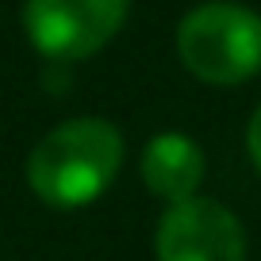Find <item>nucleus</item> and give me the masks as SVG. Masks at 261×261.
<instances>
[{
    "label": "nucleus",
    "mask_w": 261,
    "mask_h": 261,
    "mask_svg": "<svg viewBox=\"0 0 261 261\" xmlns=\"http://www.w3.org/2000/svg\"><path fill=\"white\" fill-rule=\"evenodd\" d=\"M130 0H27L23 31L35 50L54 62H77L119 35Z\"/></svg>",
    "instance_id": "nucleus-3"
},
{
    "label": "nucleus",
    "mask_w": 261,
    "mask_h": 261,
    "mask_svg": "<svg viewBox=\"0 0 261 261\" xmlns=\"http://www.w3.org/2000/svg\"><path fill=\"white\" fill-rule=\"evenodd\" d=\"M142 180L165 204L192 200L204 180V150L180 130H162L142 150Z\"/></svg>",
    "instance_id": "nucleus-5"
},
{
    "label": "nucleus",
    "mask_w": 261,
    "mask_h": 261,
    "mask_svg": "<svg viewBox=\"0 0 261 261\" xmlns=\"http://www.w3.org/2000/svg\"><path fill=\"white\" fill-rule=\"evenodd\" d=\"M158 261H246V230L219 200H180L158 223Z\"/></svg>",
    "instance_id": "nucleus-4"
},
{
    "label": "nucleus",
    "mask_w": 261,
    "mask_h": 261,
    "mask_svg": "<svg viewBox=\"0 0 261 261\" xmlns=\"http://www.w3.org/2000/svg\"><path fill=\"white\" fill-rule=\"evenodd\" d=\"M246 150H250L253 165H257V173H261V108L250 115V127H246Z\"/></svg>",
    "instance_id": "nucleus-6"
},
{
    "label": "nucleus",
    "mask_w": 261,
    "mask_h": 261,
    "mask_svg": "<svg viewBox=\"0 0 261 261\" xmlns=\"http://www.w3.org/2000/svg\"><path fill=\"white\" fill-rule=\"evenodd\" d=\"M123 165V135L115 123L81 115L46 130L27 158V185L50 207H85L108 192Z\"/></svg>",
    "instance_id": "nucleus-1"
},
{
    "label": "nucleus",
    "mask_w": 261,
    "mask_h": 261,
    "mask_svg": "<svg viewBox=\"0 0 261 261\" xmlns=\"http://www.w3.org/2000/svg\"><path fill=\"white\" fill-rule=\"evenodd\" d=\"M177 54L207 85H242L261 73V16L230 0L192 8L177 27Z\"/></svg>",
    "instance_id": "nucleus-2"
}]
</instances>
